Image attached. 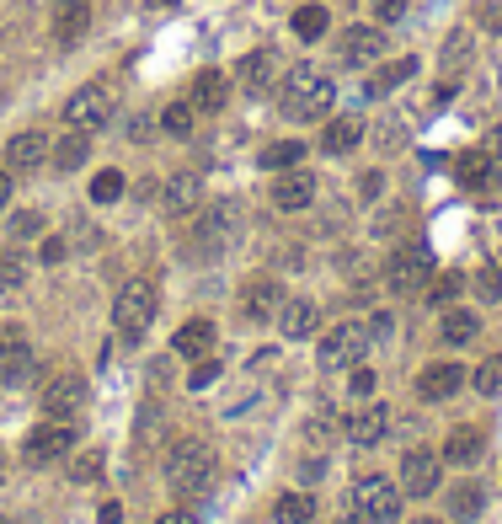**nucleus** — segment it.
Wrapping results in <instances>:
<instances>
[{"label":"nucleus","mask_w":502,"mask_h":524,"mask_svg":"<svg viewBox=\"0 0 502 524\" xmlns=\"http://www.w3.org/2000/svg\"><path fill=\"white\" fill-rule=\"evenodd\" d=\"M161 471H166V487L182 492V498H203V492L214 487V476H219L214 450H209L203 439H177V444L166 450Z\"/></svg>","instance_id":"f257e3e1"},{"label":"nucleus","mask_w":502,"mask_h":524,"mask_svg":"<svg viewBox=\"0 0 502 524\" xmlns=\"http://www.w3.org/2000/svg\"><path fill=\"white\" fill-rule=\"evenodd\" d=\"M337 86L332 75L316 70V65H294L284 75V91H278V107H284V118H326V107H332Z\"/></svg>","instance_id":"f03ea898"},{"label":"nucleus","mask_w":502,"mask_h":524,"mask_svg":"<svg viewBox=\"0 0 502 524\" xmlns=\"http://www.w3.org/2000/svg\"><path fill=\"white\" fill-rule=\"evenodd\" d=\"M348 519L353 524H396L401 519V487L385 476H364L348 498Z\"/></svg>","instance_id":"7ed1b4c3"},{"label":"nucleus","mask_w":502,"mask_h":524,"mask_svg":"<svg viewBox=\"0 0 502 524\" xmlns=\"http://www.w3.org/2000/svg\"><path fill=\"white\" fill-rule=\"evenodd\" d=\"M241 225H246V214H241V204H209L198 214V230H193V246L203 257H225L235 241H241Z\"/></svg>","instance_id":"20e7f679"},{"label":"nucleus","mask_w":502,"mask_h":524,"mask_svg":"<svg viewBox=\"0 0 502 524\" xmlns=\"http://www.w3.org/2000/svg\"><path fill=\"white\" fill-rule=\"evenodd\" d=\"M433 279V252L428 246H396V252L385 257V284H390V295H422Z\"/></svg>","instance_id":"39448f33"},{"label":"nucleus","mask_w":502,"mask_h":524,"mask_svg":"<svg viewBox=\"0 0 502 524\" xmlns=\"http://www.w3.org/2000/svg\"><path fill=\"white\" fill-rule=\"evenodd\" d=\"M369 327H358V321H337L332 332L321 337V348H316V364L332 375V369H353V364H364V353H369Z\"/></svg>","instance_id":"423d86ee"},{"label":"nucleus","mask_w":502,"mask_h":524,"mask_svg":"<svg viewBox=\"0 0 502 524\" xmlns=\"http://www.w3.org/2000/svg\"><path fill=\"white\" fill-rule=\"evenodd\" d=\"M150 321H155V289L145 279L123 284L118 300H113V327H118V337H123V343H139Z\"/></svg>","instance_id":"0eeeda50"},{"label":"nucleus","mask_w":502,"mask_h":524,"mask_svg":"<svg viewBox=\"0 0 502 524\" xmlns=\"http://www.w3.org/2000/svg\"><path fill=\"white\" fill-rule=\"evenodd\" d=\"M33 375H38L33 343L22 337V327H0V385H6V391H17V385H27Z\"/></svg>","instance_id":"6e6552de"},{"label":"nucleus","mask_w":502,"mask_h":524,"mask_svg":"<svg viewBox=\"0 0 502 524\" xmlns=\"http://www.w3.org/2000/svg\"><path fill=\"white\" fill-rule=\"evenodd\" d=\"M75 439H81V428H75L70 418L38 423L33 434H27V460H33V466H49V460H59V455L75 450Z\"/></svg>","instance_id":"1a4fd4ad"},{"label":"nucleus","mask_w":502,"mask_h":524,"mask_svg":"<svg viewBox=\"0 0 502 524\" xmlns=\"http://www.w3.org/2000/svg\"><path fill=\"white\" fill-rule=\"evenodd\" d=\"M107 118H113V91H107V86H81V91L65 102V123H70V129L97 134Z\"/></svg>","instance_id":"9d476101"},{"label":"nucleus","mask_w":502,"mask_h":524,"mask_svg":"<svg viewBox=\"0 0 502 524\" xmlns=\"http://www.w3.org/2000/svg\"><path fill=\"white\" fill-rule=\"evenodd\" d=\"M86 402V375H54V380H43L38 385V407L49 412V418H70V412H81Z\"/></svg>","instance_id":"9b49d317"},{"label":"nucleus","mask_w":502,"mask_h":524,"mask_svg":"<svg viewBox=\"0 0 502 524\" xmlns=\"http://www.w3.org/2000/svg\"><path fill=\"white\" fill-rule=\"evenodd\" d=\"M438 476H444V455H433V450H406L401 455V492L406 498H428L438 487Z\"/></svg>","instance_id":"f8f14e48"},{"label":"nucleus","mask_w":502,"mask_h":524,"mask_svg":"<svg viewBox=\"0 0 502 524\" xmlns=\"http://www.w3.org/2000/svg\"><path fill=\"white\" fill-rule=\"evenodd\" d=\"M380 54H385V33L380 27H348L337 43V59L348 70H364V65H380Z\"/></svg>","instance_id":"ddd939ff"},{"label":"nucleus","mask_w":502,"mask_h":524,"mask_svg":"<svg viewBox=\"0 0 502 524\" xmlns=\"http://www.w3.org/2000/svg\"><path fill=\"white\" fill-rule=\"evenodd\" d=\"M203 204V177L198 172H171L161 182V209L171 214V220H182V214H193Z\"/></svg>","instance_id":"4468645a"},{"label":"nucleus","mask_w":502,"mask_h":524,"mask_svg":"<svg viewBox=\"0 0 502 524\" xmlns=\"http://www.w3.org/2000/svg\"><path fill=\"white\" fill-rule=\"evenodd\" d=\"M342 434H348V444H358V450H374L385 434H390V407H358L353 418H342Z\"/></svg>","instance_id":"2eb2a0df"},{"label":"nucleus","mask_w":502,"mask_h":524,"mask_svg":"<svg viewBox=\"0 0 502 524\" xmlns=\"http://www.w3.org/2000/svg\"><path fill=\"white\" fill-rule=\"evenodd\" d=\"M273 204L284 209V214H300V209H310L316 204V177L310 172H300V166H294V172H284L273 182Z\"/></svg>","instance_id":"dca6fc26"},{"label":"nucleus","mask_w":502,"mask_h":524,"mask_svg":"<svg viewBox=\"0 0 502 524\" xmlns=\"http://www.w3.org/2000/svg\"><path fill=\"white\" fill-rule=\"evenodd\" d=\"M49 140H43L38 129H27V134H11V145H6V172H38L43 161H49Z\"/></svg>","instance_id":"f3484780"},{"label":"nucleus","mask_w":502,"mask_h":524,"mask_svg":"<svg viewBox=\"0 0 502 524\" xmlns=\"http://www.w3.org/2000/svg\"><path fill=\"white\" fill-rule=\"evenodd\" d=\"M460 385H465L460 364H433V369H422V375H417V396H422V402H449Z\"/></svg>","instance_id":"a211bd4d"},{"label":"nucleus","mask_w":502,"mask_h":524,"mask_svg":"<svg viewBox=\"0 0 502 524\" xmlns=\"http://www.w3.org/2000/svg\"><path fill=\"white\" fill-rule=\"evenodd\" d=\"M235 75H241V86L251 91V97H262V91L273 86V75H278V54L273 49H251L241 65H235Z\"/></svg>","instance_id":"6ab92c4d"},{"label":"nucleus","mask_w":502,"mask_h":524,"mask_svg":"<svg viewBox=\"0 0 502 524\" xmlns=\"http://www.w3.org/2000/svg\"><path fill=\"white\" fill-rule=\"evenodd\" d=\"M241 311L251 321H273L278 311H284V289H278L273 279H257V284H246V295H241Z\"/></svg>","instance_id":"aec40b11"},{"label":"nucleus","mask_w":502,"mask_h":524,"mask_svg":"<svg viewBox=\"0 0 502 524\" xmlns=\"http://www.w3.org/2000/svg\"><path fill=\"white\" fill-rule=\"evenodd\" d=\"M321 327V311L310 300H284V311H278V332L289 337V343H305L310 332Z\"/></svg>","instance_id":"412c9836"},{"label":"nucleus","mask_w":502,"mask_h":524,"mask_svg":"<svg viewBox=\"0 0 502 524\" xmlns=\"http://www.w3.org/2000/svg\"><path fill=\"white\" fill-rule=\"evenodd\" d=\"M86 27H91V6H86V0H59V6H54V38L65 43V49H70V43H81Z\"/></svg>","instance_id":"4be33fe9"},{"label":"nucleus","mask_w":502,"mask_h":524,"mask_svg":"<svg viewBox=\"0 0 502 524\" xmlns=\"http://www.w3.org/2000/svg\"><path fill=\"white\" fill-rule=\"evenodd\" d=\"M486 450V439H481V428H454L449 444H444V460L449 466H476Z\"/></svg>","instance_id":"5701e85b"},{"label":"nucleus","mask_w":502,"mask_h":524,"mask_svg":"<svg viewBox=\"0 0 502 524\" xmlns=\"http://www.w3.org/2000/svg\"><path fill=\"white\" fill-rule=\"evenodd\" d=\"M358 140H364V118H337V123H326L321 150H326V156H348Z\"/></svg>","instance_id":"b1692460"},{"label":"nucleus","mask_w":502,"mask_h":524,"mask_svg":"<svg viewBox=\"0 0 502 524\" xmlns=\"http://www.w3.org/2000/svg\"><path fill=\"white\" fill-rule=\"evenodd\" d=\"M225 97H230V81L219 70H203L198 81H193V107H198V113H219Z\"/></svg>","instance_id":"393cba45"},{"label":"nucleus","mask_w":502,"mask_h":524,"mask_svg":"<svg viewBox=\"0 0 502 524\" xmlns=\"http://www.w3.org/2000/svg\"><path fill=\"white\" fill-rule=\"evenodd\" d=\"M171 348H177L182 359H209V353H214V327H209V321H187Z\"/></svg>","instance_id":"a878e982"},{"label":"nucleus","mask_w":502,"mask_h":524,"mask_svg":"<svg viewBox=\"0 0 502 524\" xmlns=\"http://www.w3.org/2000/svg\"><path fill=\"white\" fill-rule=\"evenodd\" d=\"M417 75V59H390V65L374 70V81H369V97H390L396 86H406Z\"/></svg>","instance_id":"bb28decb"},{"label":"nucleus","mask_w":502,"mask_h":524,"mask_svg":"<svg viewBox=\"0 0 502 524\" xmlns=\"http://www.w3.org/2000/svg\"><path fill=\"white\" fill-rule=\"evenodd\" d=\"M49 156H54L59 172H75V166H81V161L91 156V134H86V129H70L65 140H59V145L49 150Z\"/></svg>","instance_id":"cd10ccee"},{"label":"nucleus","mask_w":502,"mask_h":524,"mask_svg":"<svg viewBox=\"0 0 502 524\" xmlns=\"http://www.w3.org/2000/svg\"><path fill=\"white\" fill-rule=\"evenodd\" d=\"M273 519L278 524H310L316 519V498H310V492H284L278 508H273Z\"/></svg>","instance_id":"c85d7f7f"},{"label":"nucleus","mask_w":502,"mask_h":524,"mask_svg":"<svg viewBox=\"0 0 502 524\" xmlns=\"http://www.w3.org/2000/svg\"><path fill=\"white\" fill-rule=\"evenodd\" d=\"M481 508H486L481 482H460V487H449V514H454V519H476Z\"/></svg>","instance_id":"c756f323"},{"label":"nucleus","mask_w":502,"mask_h":524,"mask_svg":"<svg viewBox=\"0 0 502 524\" xmlns=\"http://www.w3.org/2000/svg\"><path fill=\"white\" fill-rule=\"evenodd\" d=\"M326 27H332V11L326 6H300L294 11V38L316 43V38H326Z\"/></svg>","instance_id":"7c9ffc66"},{"label":"nucleus","mask_w":502,"mask_h":524,"mask_svg":"<svg viewBox=\"0 0 502 524\" xmlns=\"http://www.w3.org/2000/svg\"><path fill=\"white\" fill-rule=\"evenodd\" d=\"M476 332H481V316H476V311H449L444 327H438V337H444V343H454V348L470 343Z\"/></svg>","instance_id":"2f4dec72"},{"label":"nucleus","mask_w":502,"mask_h":524,"mask_svg":"<svg viewBox=\"0 0 502 524\" xmlns=\"http://www.w3.org/2000/svg\"><path fill=\"white\" fill-rule=\"evenodd\" d=\"M454 177H460L465 188H492V166H486V150H465L460 166H454Z\"/></svg>","instance_id":"473e14b6"},{"label":"nucleus","mask_w":502,"mask_h":524,"mask_svg":"<svg viewBox=\"0 0 502 524\" xmlns=\"http://www.w3.org/2000/svg\"><path fill=\"white\" fill-rule=\"evenodd\" d=\"M300 161H305V145L300 140H278V145L262 150V166H268V172H294Z\"/></svg>","instance_id":"72a5a7b5"},{"label":"nucleus","mask_w":502,"mask_h":524,"mask_svg":"<svg viewBox=\"0 0 502 524\" xmlns=\"http://www.w3.org/2000/svg\"><path fill=\"white\" fill-rule=\"evenodd\" d=\"M193 118H198L193 102H171L166 113H161V129L171 134V140H187V134H193Z\"/></svg>","instance_id":"f704fd0d"},{"label":"nucleus","mask_w":502,"mask_h":524,"mask_svg":"<svg viewBox=\"0 0 502 524\" xmlns=\"http://www.w3.org/2000/svg\"><path fill=\"white\" fill-rule=\"evenodd\" d=\"M27 273H33V262H27L22 252H6V257H0V289H22Z\"/></svg>","instance_id":"c9c22d12"},{"label":"nucleus","mask_w":502,"mask_h":524,"mask_svg":"<svg viewBox=\"0 0 502 524\" xmlns=\"http://www.w3.org/2000/svg\"><path fill=\"white\" fill-rule=\"evenodd\" d=\"M332 434H337V418H332V412H316V418H310L305 423V444H310V450H326V444H332Z\"/></svg>","instance_id":"e433bc0d"},{"label":"nucleus","mask_w":502,"mask_h":524,"mask_svg":"<svg viewBox=\"0 0 502 524\" xmlns=\"http://www.w3.org/2000/svg\"><path fill=\"white\" fill-rule=\"evenodd\" d=\"M460 65H470V33H454L444 43V75H449V81L460 75Z\"/></svg>","instance_id":"4c0bfd02"},{"label":"nucleus","mask_w":502,"mask_h":524,"mask_svg":"<svg viewBox=\"0 0 502 524\" xmlns=\"http://www.w3.org/2000/svg\"><path fill=\"white\" fill-rule=\"evenodd\" d=\"M123 198V172H97L91 177V204H113Z\"/></svg>","instance_id":"58836bf2"},{"label":"nucleus","mask_w":502,"mask_h":524,"mask_svg":"<svg viewBox=\"0 0 502 524\" xmlns=\"http://www.w3.org/2000/svg\"><path fill=\"white\" fill-rule=\"evenodd\" d=\"M476 391H481V396H502V353L476 369Z\"/></svg>","instance_id":"ea45409f"},{"label":"nucleus","mask_w":502,"mask_h":524,"mask_svg":"<svg viewBox=\"0 0 502 524\" xmlns=\"http://www.w3.org/2000/svg\"><path fill=\"white\" fill-rule=\"evenodd\" d=\"M134 434H139V444H155V439H161V407H145V412H139V428H134Z\"/></svg>","instance_id":"a19ab883"},{"label":"nucleus","mask_w":502,"mask_h":524,"mask_svg":"<svg viewBox=\"0 0 502 524\" xmlns=\"http://www.w3.org/2000/svg\"><path fill=\"white\" fill-rule=\"evenodd\" d=\"M476 295L481 300H502V268H481L476 273Z\"/></svg>","instance_id":"79ce46f5"},{"label":"nucleus","mask_w":502,"mask_h":524,"mask_svg":"<svg viewBox=\"0 0 502 524\" xmlns=\"http://www.w3.org/2000/svg\"><path fill=\"white\" fill-rule=\"evenodd\" d=\"M102 471H107V466H102V455H97V450H91V455H81V460L70 466V476H75V482H97Z\"/></svg>","instance_id":"37998d69"},{"label":"nucleus","mask_w":502,"mask_h":524,"mask_svg":"<svg viewBox=\"0 0 502 524\" xmlns=\"http://www.w3.org/2000/svg\"><path fill=\"white\" fill-rule=\"evenodd\" d=\"M460 284H465L460 273H444V279H438V284L428 289V300H433V305H449L454 295H460Z\"/></svg>","instance_id":"c03bdc74"},{"label":"nucleus","mask_w":502,"mask_h":524,"mask_svg":"<svg viewBox=\"0 0 502 524\" xmlns=\"http://www.w3.org/2000/svg\"><path fill=\"white\" fill-rule=\"evenodd\" d=\"M486 166H492V182H502V129H492V134H486Z\"/></svg>","instance_id":"a18cd8bd"},{"label":"nucleus","mask_w":502,"mask_h":524,"mask_svg":"<svg viewBox=\"0 0 502 524\" xmlns=\"http://www.w3.org/2000/svg\"><path fill=\"white\" fill-rule=\"evenodd\" d=\"M11 236H17V241L43 236V214H17V220H11Z\"/></svg>","instance_id":"49530a36"},{"label":"nucleus","mask_w":502,"mask_h":524,"mask_svg":"<svg viewBox=\"0 0 502 524\" xmlns=\"http://www.w3.org/2000/svg\"><path fill=\"white\" fill-rule=\"evenodd\" d=\"M406 17V0H374V22H401Z\"/></svg>","instance_id":"de8ad7c7"},{"label":"nucleus","mask_w":502,"mask_h":524,"mask_svg":"<svg viewBox=\"0 0 502 524\" xmlns=\"http://www.w3.org/2000/svg\"><path fill=\"white\" fill-rule=\"evenodd\" d=\"M214 375H219V364H214V359H198L193 375H187V385H193V391H203V385H214Z\"/></svg>","instance_id":"09e8293b"},{"label":"nucleus","mask_w":502,"mask_h":524,"mask_svg":"<svg viewBox=\"0 0 502 524\" xmlns=\"http://www.w3.org/2000/svg\"><path fill=\"white\" fill-rule=\"evenodd\" d=\"M70 257V241L65 236H49L43 241V252H38V262H65Z\"/></svg>","instance_id":"8fccbe9b"},{"label":"nucleus","mask_w":502,"mask_h":524,"mask_svg":"<svg viewBox=\"0 0 502 524\" xmlns=\"http://www.w3.org/2000/svg\"><path fill=\"white\" fill-rule=\"evenodd\" d=\"M155 524H198V508H171V514H161Z\"/></svg>","instance_id":"3c124183"},{"label":"nucleus","mask_w":502,"mask_h":524,"mask_svg":"<svg viewBox=\"0 0 502 524\" xmlns=\"http://www.w3.org/2000/svg\"><path fill=\"white\" fill-rule=\"evenodd\" d=\"M75 246H81V252H91V246H97L102 236H97V230H91V225H75V236H70Z\"/></svg>","instance_id":"603ef678"},{"label":"nucleus","mask_w":502,"mask_h":524,"mask_svg":"<svg viewBox=\"0 0 502 524\" xmlns=\"http://www.w3.org/2000/svg\"><path fill=\"white\" fill-rule=\"evenodd\" d=\"M353 391H358V396H369V391H374V375H369L364 364H353Z\"/></svg>","instance_id":"864d4df0"},{"label":"nucleus","mask_w":502,"mask_h":524,"mask_svg":"<svg viewBox=\"0 0 502 524\" xmlns=\"http://www.w3.org/2000/svg\"><path fill=\"white\" fill-rule=\"evenodd\" d=\"M321 471H326V460H321L316 450H310V455H305V482H316V476H321Z\"/></svg>","instance_id":"5fc2aeb1"},{"label":"nucleus","mask_w":502,"mask_h":524,"mask_svg":"<svg viewBox=\"0 0 502 524\" xmlns=\"http://www.w3.org/2000/svg\"><path fill=\"white\" fill-rule=\"evenodd\" d=\"M97 524H123V508H118V503H107L102 514H97Z\"/></svg>","instance_id":"6e6d98bb"},{"label":"nucleus","mask_w":502,"mask_h":524,"mask_svg":"<svg viewBox=\"0 0 502 524\" xmlns=\"http://www.w3.org/2000/svg\"><path fill=\"white\" fill-rule=\"evenodd\" d=\"M129 134H134V140H150V134H155V123H150V118H134V129H129Z\"/></svg>","instance_id":"4d7b16f0"},{"label":"nucleus","mask_w":502,"mask_h":524,"mask_svg":"<svg viewBox=\"0 0 502 524\" xmlns=\"http://www.w3.org/2000/svg\"><path fill=\"white\" fill-rule=\"evenodd\" d=\"M390 332V316H380V311H374V321H369V337H385Z\"/></svg>","instance_id":"13d9d810"},{"label":"nucleus","mask_w":502,"mask_h":524,"mask_svg":"<svg viewBox=\"0 0 502 524\" xmlns=\"http://www.w3.org/2000/svg\"><path fill=\"white\" fill-rule=\"evenodd\" d=\"M6 198H11V172L0 166V204H6Z\"/></svg>","instance_id":"bf43d9fd"},{"label":"nucleus","mask_w":502,"mask_h":524,"mask_svg":"<svg viewBox=\"0 0 502 524\" xmlns=\"http://www.w3.org/2000/svg\"><path fill=\"white\" fill-rule=\"evenodd\" d=\"M412 524H438V519H412Z\"/></svg>","instance_id":"052dcab7"},{"label":"nucleus","mask_w":502,"mask_h":524,"mask_svg":"<svg viewBox=\"0 0 502 524\" xmlns=\"http://www.w3.org/2000/svg\"><path fill=\"white\" fill-rule=\"evenodd\" d=\"M0 471H6V455H0Z\"/></svg>","instance_id":"680f3d73"},{"label":"nucleus","mask_w":502,"mask_h":524,"mask_svg":"<svg viewBox=\"0 0 502 524\" xmlns=\"http://www.w3.org/2000/svg\"><path fill=\"white\" fill-rule=\"evenodd\" d=\"M0 524H11V519H6V514H0Z\"/></svg>","instance_id":"e2e57ef3"}]
</instances>
